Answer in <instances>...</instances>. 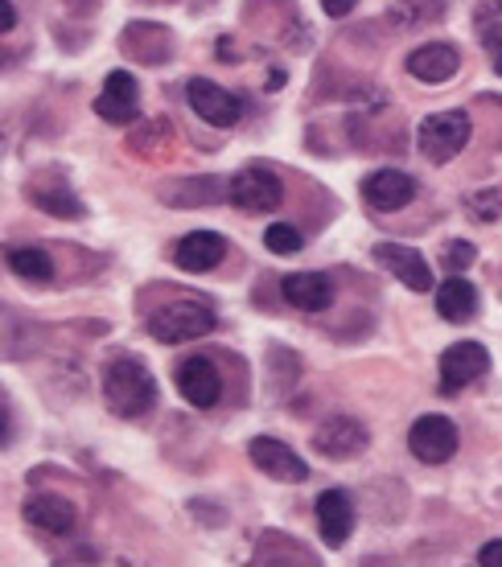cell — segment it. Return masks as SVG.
I'll use <instances>...</instances> for the list:
<instances>
[{
	"label": "cell",
	"instance_id": "obj_4",
	"mask_svg": "<svg viewBox=\"0 0 502 567\" xmlns=\"http://www.w3.org/2000/svg\"><path fill=\"white\" fill-rule=\"evenodd\" d=\"M227 194L239 210L268 214L285 202V185H280V177H276L273 169H264V165H247V169H239L235 177H230Z\"/></svg>",
	"mask_w": 502,
	"mask_h": 567
},
{
	"label": "cell",
	"instance_id": "obj_16",
	"mask_svg": "<svg viewBox=\"0 0 502 567\" xmlns=\"http://www.w3.org/2000/svg\"><path fill=\"white\" fill-rule=\"evenodd\" d=\"M458 66H461V54L449 42H429L408 54V74L429 86L449 83V79L458 74Z\"/></svg>",
	"mask_w": 502,
	"mask_h": 567
},
{
	"label": "cell",
	"instance_id": "obj_22",
	"mask_svg": "<svg viewBox=\"0 0 502 567\" xmlns=\"http://www.w3.org/2000/svg\"><path fill=\"white\" fill-rule=\"evenodd\" d=\"M29 202L33 206H42V210L58 214V218H83V202L74 198L66 185H54V189H45L42 182L29 185Z\"/></svg>",
	"mask_w": 502,
	"mask_h": 567
},
{
	"label": "cell",
	"instance_id": "obj_15",
	"mask_svg": "<svg viewBox=\"0 0 502 567\" xmlns=\"http://www.w3.org/2000/svg\"><path fill=\"white\" fill-rule=\"evenodd\" d=\"M227 259V239L215 230H194L173 247V264L182 271H215Z\"/></svg>",
	"mask_w": 502,
	"mask_h": 567
},
{
	"label": "cell",
	"instance_id": "obj_18",
	"mask_svg": "<svg viewBox=\"0 0 502 567\" xmlns=\"http://www.w3.org/2000/svg\"><path fill=\"white\" fill-rule=\"evenodd\" d=\"M280 292L293 309L301 312H326L334 305V284L321 276V271H297V276H285L280 280Z\"/></svg>",
	"mask_w": 502,
	"mask_h": 567
},
{
	"label": "cell",
	"instance_id": "obj_25",
	"mask_svg": "<svg viewBox=\"0 0 502 567\" xmlns=\"http://www.w3.org/2000/svg\"><path fill=\"white\" fill-rule=\"evenodd\" d=\"M474 259H478V247H474V243H461V239L449 243L445 251H441V264L449 268V276H461V271L470 268Z\"/></svg>",
	"mask_w": 502,
	"mask_h": 567
},
{
	"label": "cell",
	"instance_id": "obj_2",
	"mask_svg": "<svg viewBox=\"0 0 502 567\" xmlns=\"http://www.w3.org/2000/svg\"><path fill=\"white\" fill-rule=\"evenodd\" d=\"M218 317L211 305H198V300H173L165 309H157L148 317V333L165 346H182V341H194V338H206V333H215Z\"/></svg>",
	"mask_w": 502,
	"mask_h": 567
},
{
	"label": "cell",
	"instance_id": "obj_10",
	"mask_svg": "<svg viewBox=\"0 0 502 567\" xmlns=\"http://www.w3.org/2000/svg\"><path fill=\"white\" fill-rule=\"evenodd\" d=\"M177 391L186 399L189 408H215L218 395H223V379H218V367L215 358H186L182 367H177Z\"/></svg>",
	"mask_w": 502,
	"mask_h": 567
},
{
	"label": "cell",
	"instance_id": "obj_20",
	"mask_svg": "<svg viewBox=\"0 0 502 567\" xmlns=\"http://www.w3.org/2000/svg\"><path fill=\"white\" fill-rule=\"evenodd\" d=\"M478 42L490 54V66L502 74V0H482L474 13Z\"/></svg>",
	"mask_w": 502,
	"mask_h": 567
},
{
	"label": "cell",
	"instance_id": "obj_28",
	"mask_svg": "<svg viewBox=\"0 0 502 567\" xmlns=\"http://www.w3.org/2000/svg\"><path fill=\"white\" fill-rule=\"evenodd\" d=\"M355 4H359V0H321V9H326L330 17H350L355 13Z\"/></svg>",
	"mask_w": 502,
	"mask_h": 567
},
{
	"label": "cell",
	"instance_id": "obj_12",
	"mask_svg": "<svg viewBox=\"0 0 502 567\" xmlns=\"http://www.w3.org/2000/svg\"><path fill=\"white\" fill-rule=\"evenodd\" d=\"M21 514H25V523L33 526V530H42V535H58V539L74 535V526H79V511H74L66 497H58V494H29L25 506H21Z\"/></svg>",
	"mask_w": 502,
	"mask_h": 567
},
{
	"label": "cell",
	"instance_id": "obj_3",
	"mask_svg": "<svg viewBox=\"0 0 502 567\" xmlns=\"http://www.w3.org/2000/svg\"><path fill=\"white\" fill-rule=\"evenodd\" d=\"M470 136H474V124H470L465 112H437L420 124L417 144L432 165H445V161H453V156L470 144Z\"/></svg>",
	"mask_w": 502,
	"mask_h": 567
},
{
	"label": "cell",
	"instance_id": "obj_9",
	"mask_svg": "<svg viewBox=\"0 0 502 567\" xmlns=\"http://www.w3.org/2000/svg\"><path fill=\"white\" fill-rule=\"evenodd\" d=\"M367 440H371V432L355 415H334L314 432V449L321 456H330V461H350V456H359L367 449Z\"/></svg>",
	"mask_w": 502,
	"mask_h": 567
},
{
	"label": "cell",
	"instance_id": "obj_13",
	"mask_svg": "<svg viewBox=\"0 0 502 567\" xmlns=\"http://www.w3.org/2000/svg\"><path fill=\"white\" fill-rule=\"evenodd\" d=\"M417 198V182L400 169H375L367 182H362V202L379 214H396L403 210L408 202Z\"/></svg>",
	"mask_w": 502,
	"mask_h": 567
},
{
	"label": "cell",
	"instance_id": "obj_29",
	"mask_svg": "<svg viewBox=\"0 0 502 567\" xmlns=\"http://www.w3.org/2000/svg\"><path fill=\"white\" fill-rule=\"evenodd\" d=\"M4 29H17V4L13 0H4Z\"/></svg>",
	"mask_w": 502,
	"mask_h": 567
},
{
	"label": "cell",
	"instance_id": "obj_26",
	"mask_svg": "<svg viewBox=\"0 0 502 567\" xmlns=\"http://www.w3.org/2000/svg\"><path fill=\"white\" fill-rule=\"evenodd\" d=\"M465 206L478 218H494V214H502V189H478V194H470Z\"/></svg>",
	"mask_w": 502,
	"mask_h": 567
},
{
	"label": "cell",
	"instance_id": "obj_17",
	"mask_svg": "<svg viewBox=\"0 0 502 567\" xmlns=\"http://www.w3.org/2000/svg\"><path fill=\"white\" fill-rule=\"evenodd\" d=\"M317 523H321V539L330 547H342L355 530V502L346 489H326L317 497Z\"/></svg>",
	"mask_w": 502,
	"mask_h": 567
},
{
	"label": "cell",
	"instance_id": "obj_23",
	"mask_svg": "<svg viewBox=\"0 0 502 567\" xmlns=\"http://www.w3.org/2000/svg\"><path fill=\"white\" fill-rule=\"evenodd\" d=\"M441 17H445V0H432V4H424V0H403V4L391 9L396 25H420V21H441Z\"/></svg>",
	"mask_w": 502,
	"mask_h": 567
},
{
	"label": "cell",
	"instance_id": "obj_27",
	"mask_svg": "<svg viewBox=\"0 0 502 567\" xmlns=\"http://www.w3.org/2000/svg\"><path fill=\"white\" fill-rule=\"evenodd\" d=\"M478 564H482V567H502V539L486 543V547L478 551Z\"/></svg>",
	"mask_w": 502,
	"mask_h": 567
},
{
	"label": "cell",
	"instance_id": "obj_5",
	"mask_svg": "<svg viewBox=\"0 0 502 567\" xmlns=\"http://www.w3.org/2000/svg\"><path fill=\"white\" fill-rule=\"evenodd\" d=\"M408 449L424 465H445L458 453V424L449 415H420L408 432Z\"/></svg>",
	"mask_w": 502,
	"mask_h": 567
},
{
	"label": "cell",
	"instance_id": "obj_6",
	"mask_svg": "<svg viewBox=\"0 0 502 567\" xmlns=\"http://www.w3.org/2000/svg\"><path fill=\"white\" fill-rule=\"evenodd\" d=\"M490 370V354L482 341H458L441 354V395H458L461 386L478 383Z\"/></svg>",
	"mask_w": 502,
	"mask_h": 567
},
{
	"label": "cell",
	"instance_id": "obj_21",
	"mask_svg": "<svg viewBox=\"0 0 502 567\" xmlns=\"http://www.w3.org/2000/svg\"><path fill=\"white\" fill-rule=\"evenodd\" d=\"M9 271L29 284H50L54 280V259L45 256L42 247H9Z\"/></svg>",
	"mask_w": 502,
	"mask_h": 567
},
{
	"label": "cell",
	"instance_id": "obj_14",
	"mask_svg": "<svg viewBox=\"0 0 502 567\" xmlns=\"http://www.w3.org/2000/svg\"><path fill=\"white\" fill-rule=\"evenodd\" d=\"M95 112L107 120V124H132L136 112H141V86L129 71H112L107 83H103L100 100H95Z\"/></svg>",
	"mask_w": 502,
	"mask_h": 567
},
{
	"label": "cell",
	"instance_id": "obj_24",
	"mask_svg": "<svg viewBox=\"0 0 502 567\" xmlns=\"http://www.w3.org/2000/svg\"><path fill=\"white\" fill-rule=\"evenodd\" d=\"M264 243H268V251H276V256H293V251H301L305 235L293 223H276V227L264 230Z\"/></svg>",
	"mask_w": 502,
	"mask_h": 567
},
{
	"label": "cell",
	"instance_id": "obj_11",
	"mask_svg": "<svg viewBox=\"0 0 502 567\" xmlns=\"http://www.w3.org/2000/svg\"><path fill=\"white\" fill-rule=\"evenodd\" d=\"M371 256L379 259V268H388L391 276H396L400 284H408L412 292H432V268L417 247H403V243H379Z\"/></svg>",
	"mask_w": 502,
	"mask_h": 567
},
{
	"label": "cell",
	"instance_id": "obj_1",
	"mask_svg": "<svg viewBox=\"0 0 502 567\" xmlns=\"http://www.w3.org/2000/svg\"><path fill=\"white\" fill-rule=\"evenodd\" d=\"M103 403L120 420H141L157 403V379L136 358H115L107 374H103Z\"/></svg>",
	"mask_w": 502,
	"mask_h": 567
},
{
	"label": "cell",
	"instance_id": "obj_8",
	"mask_svg": "<svg viewBox=\"0 0 502 567\" xmlns=\"http://www.w3.org/2000/svg\"><path fill=\"white\" fill-rule=\"evenodd\" d=\"M252 465L259 468V473H268V477H276V482H288V485H301L305 477H309V465H305L301 456L288 449L285 440L276 436H256L252 440Z\"/></svg>",
	"mask_w": 502,
	"mask_h": 567
},
{
	"label": "cell",
	"instance_id": "obj_19",
	"mask_svg": "<svg viewBox=\"0 0 502 567\" xmlns=\"http://www.w3.org/2000/svg\"><path fill=\"white\" fill-rule=\"evenodd\" d=\"M432 300H437V312L445 317V321H470L478 312V288L470 280H461V276H449L437 292H432Z\"/></svg>",
	"mask_w": 502,
	"mask_h": 567
},
{
	"label": "cell",
	"instance_id": "obj_7",
	"mask_svg": "<svg viewBox=\"0 0 502 567\" xmlns=\"http://www.w3.org/2000/svg\"><path fill=\"white\" fill-rule=\"evenodd\" d=\"M186 95H189V107L198 112V120H206L211 128H235L239 115H244V100L230 95L227 86L211 83V79H194L186 86Z\"/></svg>",
	"mask_w": 502,
	"mask_h": 567
}]
</instances>
